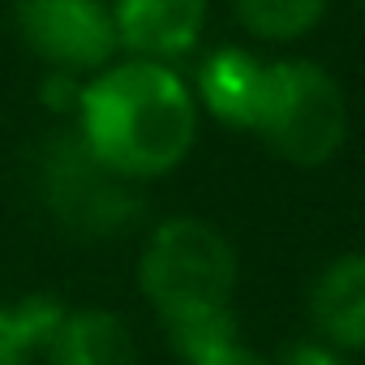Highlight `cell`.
Here are the masks:
<instances>
[{
    "label": "cell",
    "instance_id": "6da1fadb",
    "mask_svg": "<svg viewBox=\"0 0 365 365\" xmlns=\"http://www.w3.org/2000/svg\"><path fill=\"white\" fill-rule=\"evenodd\" d=\"M73 133L125 180H155L185 163L198 142L194 86L159 61H112L78 95Z\"/></svg>",
    "mask_w": 365,
    "mask_h": 365
},
{
    "label": "cell",
    "instance_id": "277c9868",
    "mask_svg": "<svg viewBox=\"0 0 365 365\" xmlns=\"http://www.w3.org/2000/svg\"><path fill=\"white\" fill-rule=\"evenodd\" d=\"M39 190H43V202L52 207V215L82 237L125 232L142 215L133 180L103 168L78 133H56L43 146Z\"/></svg>",
    "mask_w": 365,
    "mask_h": 365
},
{
    "label": "cell",
    "instance_id": "9c48e42d",
    "mask_svg": "<svg viewBox=\"0 0 365 365\" xmlns=\"http://www.w3.org/2000/svg\"><path fill=\"white\" fill-rule=\"evenodd\" d=\"M43 356L48 365H133V335L108 309H65Z\"/></svg>",
    "mask_w": 365,
    "mask_h": 365
},
{
    "label": "cell",
    "instance_id": "7a4b0ae2",
    "mask_svg": "<svg viewBox=\"0 0 365 365\" xmlns=\"http://www.w3.org/2000/svg\"><path fill=\"white\" fill-rule=\"evenodd\" d=\"M237 271L232 241L198 215L163 220L146 237L138 284L185 365L237 344Z\"/></svg>",
    "mask_w": 365,
    "mask_h": 365
},
{
    "label": "cell",
    "instance_id": "8fae6325",
    "mask_svg": "<svg viewBox=\"0 0 365 365\" xmlns=\"http://www.w3.org/2000/svg\"><path fill=\"white\" fill-rule=\"evenodd\" d=\"M331 0H232V14L245 35L262 43H297L322 26Z\"/></svg>",
    "mask_w": 365,
    "mask_h": 365
},
{
    "label": "cell",
    "instance_id": "3957f363",
    "mask_svg": "<svg viewBox=\"0 0 365 365\" xmlns=\"http://www.w3.org/2000/svg\"><path fill=\"white\" fill-rule=\"evenodd\" d=\"M250 133L297 168H322L348 142L344 86L305 56L267 61V86Z\"/></svg>",
    "mask_w": 365,
    "mask_h": 365
},
{
    "label": "cell",
    "instance_id": "ba28073f",
    "mask_svg": "<svg viewBox=\"0 0 365 365\" xmlns=\"http://www.w3.org/2000/svg\"><path fill=\"white\" fill-rule=\"evenodd\" d=\"M267 86V61L245 48H220L202 61L194 99L228 129H254Z\"/></svg>",
    "mask_w": 365,
    "mask_h": 365
},
{
    "label": "cell",
    "instance_id": "8992f818",
    "mask_svg": "<svg viewBox=\"0 0 365 365\" xmlns=\"http://www.w3.org/2000/svg\"><path fill=\"white\" fill-rule=\"evenodd\" d=\"M116 43L138 61L172 65L190 56L207 31L211 0H112Z\"/></svg>",
    "mask_w": 365,
    "mask_h": 365
},
{
    "label": "cell",
    "instance_id": "5bb4252c",
    "mask_svg": "<svg viewBox=\"0 0 365 365\" xmlns=\"http://www.w3.org/2000/svg\"><path fill=\"white\" fill-rule=\"evenodd\" d=\"M361 5H365V0H361Z\"/></svg>",
    "mask_w": 365,
    "mask_h": 365
},
{
    "label": "cell",
    "instance_id": "30bf717a",
    "mask_svg": "<svg viewBox=\"0 0 365 365\" xmlns=\"http://www.w3.org/2000/svg\"><path fill=\"white\" fill-rule=\"evenodd\" d=\"M65 305L52 297H22L14 305H0V365H31L48 352Z\"/></svg>",
    "mask_w": 365,
    "mask_h": 365
},
{
    "label": "cell",
    "instance_id": "7c38bea8",
    "mask_svg": "<svg viewBox=\"0 0 365 365\" xmlns=\"http://www.w3.org/2000/svg\"><path fill=\"white\" fill-rule=\"evenodd\" d=\"M279 365H348V361L335 348H327V344H292L279 356Z\"/></svg>",
    "mask_w": 365,
    "mask_h": 365
},
{
    "label": "cell",
    "instance_id": "52a82bcc",
    "mask_svg": "<svg viewBox=\"0 0 365 365\" xmlns=\"http://www.w3.org/2000/svg\"><path fill=\"white\" fill-rule=\"evenodd\" d=\"M309 318L327 348L361 352L365 348V250L327 262L309 288Z\"/></svg>",
    "mask_w": 365,
    "mask_h": 365
},
{
    "label": "cell",
    "instance_id": "4fadbf2b",
    "mask_svg": "<svg viewBox=\"0 0 365 365\" xmlns=\"http://www.w3.org/2000/svg\"><path fill=\"white\" fill-rule=\"evenodd\" d=\"M190 365H271V361H262L254 348L228 344V348H220V352H211V356H198V361H190Z\"/></svg>",
    "mask_w": 365,
    "mask_h": 365
},
{
    "label": "cell",
    "instance_id": "5b68a950",
    "mask_svg": "<svg viewBox=\"0 0 365 365\" xmlns=\"http://www.w3.org/2000/svg\"><path fill=\"white\" fill-rule=\"evenodd\" d=\"M18 31L52 73H99L116 61L108 0H18Z\"/></svg>",
    "mask_w": 365,
    "mask_h": 365
}]
</instances>
